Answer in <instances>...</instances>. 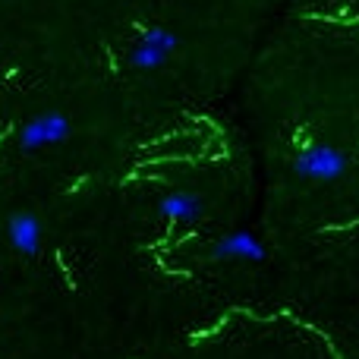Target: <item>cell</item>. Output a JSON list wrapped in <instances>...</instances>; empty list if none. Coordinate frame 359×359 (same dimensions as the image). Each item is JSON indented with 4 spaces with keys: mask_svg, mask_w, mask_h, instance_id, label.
I'll use <instances>...</instances> for the list:
<instances>
[{
    "mask_svg": "<svg viewBox=\"0 0 359 359\" xmlns=\"http://www.w3.org/2000/svg\"><path fill=\"white\" fill-rule=\"evenodd\" d=\"M347 168H350L347 151H341L337 145H328V142L303 145L290 161L293 174L299 180H312V183H334V180L347 174Z\"/></svg>",
    "mask_w": 359,
    "mask_h": 359,
    "instance_id": "1",
    "label": "cell"
},
{
    "mask_svg": "<svg viewBox=\"0 0 359 359\" xmlns=\"http://www.w3.org/2000/svg\"><path fill=\"white\" fill-rule=\"evenodd\" d=\"M69 136H73V120L63 111H44V114L29 117L19 126L16 145H19V151L32 155V151L50 149V145H63Z\"/></svg>",
    "mask_w": 359,
    "mask_h": 359,
    "instance_id": "2",
    "label": "cell"
},
{
    "mask_svg": "<svg viewBox=\"0 0 359 359\" xmlns=\"http://www.w3.org/2000/svg\"><path fill=\"white\" fill-rule=\"evenodd\" d=\"M180 48V38L164 25H142V35L139 41L130 48L126 54V63L139 73H155L164 63L174 57V50Z\"/></svg>",
    "mask_w": 359,
    "mask_h": 359,
    "instance_id": "3",
    "label": "cell"
},
{
    "mask_svg": "<svg viewBox=\"0 0 359 359\" xmlns=\"http://www.w3.org/2000/svg\"><path fill=\"white\" fill-rule=\"evenodd\" d=\"M208 259L215 262H265L268 249L262 246V240L249 230H230L211 246Z\"/></svg>",
    "mask_w": 359,
    "mask_h": 359,
    "instance_id": "4",
    "label": "cell"
},
{
    "mask_svg": "<svg viewBox=\"0 0 359 359\" xmlns=\"http://www.w3.org/2000/svg\"><path fill=\"white\" fill-rule=\"evenodd\" d=\"M41 236H44V224L35 211H13L6 217V240L25 259H35L41 252Z\"/></svg>",
    "mask_w": 359,
    "mask_h": 359,
    "instance_id": "5",
    "label": "cell"
},
{
    "mask_svg": "<svg viewBox=\"0 0 359 359\" xmlns=\"http://www.w3.org/2000/svg\"><path fill=\"white\" fill-rule=\"evenodd\" d=\"M158 215L168 217V221L192 224L205 215V198H202V192H196V189H174L158 198Z\"/></svg>",
    "mask_w": 359,
    "mask_h": 359,
    "instance_id": "6",
    "label": "cell"
}]
</instances>
